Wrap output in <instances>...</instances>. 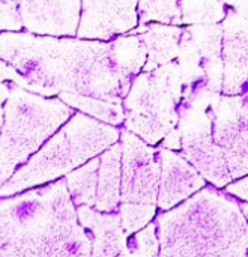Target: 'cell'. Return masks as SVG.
<instances>
[{"label": "cell", "instance_id": "obj_10", "mask_svg": "<svg viewBox=\"0 0 248 257\" xmlns=\"http://www.w3.org/2000/svg\"><path fill=\"white\" fill-rule=\"evenodd\" d=\"M212 137L232 179L248 175V90L218 98L212 107Z\"/></svg>", "mask_w": 248, "mask_h": 257}, {"label": "cell", "instance_id": "obj_11", "mask_svg": "<svg viewBox=\"0 0 248 257\" xmlns=\"http://www.w3.org/2000/svg\"><path fill=\"white\" fill-rule=\"evenodd\" d=\"M139 0H81L80 39L111 41L139 26Z\"/></svg>", "mask_w": 248, "mask_h": 257}, {"label": "cell", "instance_id": "obj_17", "mask_svg": "<svg viewBox=\"0 0 248 257\" xmlns=\"http://www.w3.org/2000/svg\"><path fill=\"white\" fill-rule=\"evenodd\" d=\"M122 176V146L114 143L99 157L98 187L95 209L99 212H114L120 203Z\"/></svg>", "mask_w": 248, "mask_h": 257}, {"label": "cell", "instance_id": "obj_5", "mask_svg": "<svg viewBox=\"0 0 248 257\" xmlns=\"http://www.w3.org/2000/svg\"><path fill=\"white\" fill-rule=\"evenodd\" d=\"M74 113L57 96H42L9 83L0 131V187Z\"/></svg>", "mask_w": 248, "mask_h": 257}, {"label": "cell", "instance_id": "obj_13", "mask_svg": "<svg viewBox=\"0 0 248 257\" xmlns=\"http://www.w3.org/2000/svg\"><path fill=\"white\" fill-rule=\"evenodd\" d=\"M223 27V95L248 90V20L226 12Z\"/></svg>", "mask_w": 248, "mask_h": 257}, {"label": "cell", "instance_id": "obj_15", "mask_svg": "<svg viewBox=\"0 0 248 257\" xmlns=\"http://www.w3.org/2000/svg\"><path fill=\"white\" fill-rule=\"evenodd\" d=\"M77 217L92 236L90 257H117L125 250L128 236L123 232L119 214L77 206Z\"/></svg>", "mask_w": 248, "mask_h": 257}, {"label": "cell", "instance_id": "obj_9", "mask_svg": "<svg viewBox=\"0 0 248 257\" xmlns=\"http://www.w3.org/2000/svg\"><path fill=\"white\" fill-rule=\"evenodd\" d=\"M221 95H203L193 101H181L178 107V131L184 158L215 188H224L232 176L221 149L212 137V107Z\"/></svg>", "mask_w": 248, "mask_h": 257}, {"label": "cell", "instance_id": "obj_6", "mask_svg": "<svg viewBox=\"0 0 248 257\" xmlns=\"http://www.w3.org/2000/svg\"><path fill=\"white\" fill-rule=\"evenodd\" d=\"M182 80L176 62L139 74L122 101L127 131L155 146L178 126Z\"/></svg>", "mask_w": 248, "mask_h": 257}, {"label": "cell", "instance_id": "obj_1", "mask_svg": "<svg viewBox=\"0 0 248 257\" xmlns=\"http://www.w3.org/2000/svg\"><path fill=\"white\" fill-rule=\"evenodd\" d=\"M0 59L44 96L75 93L122 104L134 80L116 63L111 41L0 32Z\"/></svg>", "mask_w": 248, "mask_h": 257}, {"label": "cell", "instance_id": "obj_18", "mask_svg": "<svg viewBox=\"0 0 248 257\" xmlns=\"http://www.w3.org/2000/svg\"><path fill=\"white\" fill-rule=\"evenodd\" d=\"M99 158L95 157L86 164L77 167L66 175V187L75 206L95 208L96 187H98Z\"/></svg>", "mask_w": 248, "mask_h": 257}, {"label": "cell", "instance_id": "obj_30", "mask_svg": "<svg viewBox=\"0 0 248 257\" xmlns=\"http://www.w3.org/2000/svg\"><path fill=\"white\" fill-rule=\"evenodd\" d=\"M117 257H134V256H133V254L127 250V247H125V250H123V251H122V253H120Z\"/></svg>", "mask_w": 248, "mask_h": 257}, {"label": "cell", "instance_id": "obj_24", "mask_svg": "<svg viewBox=\"0 0 248 257\" xmlns=\"http://www.w3.org/2000/svg\"><path fill=\"white\" fill-rule=\"evenodd\" d=\"M0 81L2 83H12V84L20 86V87H23V89H26L29 92H33V93H38V95L44 96V92H42L41 87H38L36 84H32L15 68H12L9 63H6L2 59H0Z\"/></svg>", "mask_w": 248, "mask_h": 257}, {"label": "cell", "instance_id": "obj_19", "mask_svg": "<svg viewBox=\"0 0 248 257\" xmlns=\"http://www.w3.org/2000/svg\"><path fill=\"white\" fill-rule=\"evenodd\" d=\"M59 99H62L66 105H69L74 110H78L93 119H98L104 123L117 126L123 123L125 113L122 104H114L110 101L92 98V96H83L75 93H59Z\"/></svg>", "mask_w": 248, "mask_h": 257}, {"label": "cell", "instance_id": "obj_29", "mask_svg": "<svg viewBox=\"0 0 248 257\" xmlns=\"http://www.w3.org/2000/svg\"><path fill=\"white\" fill-rule=\"evenodd\" d=\"M239 206H241V211H242V214H244V217H245L248 223V203H239Z\"/></svg>", "mask_w": 248, "mask_h": 257}, {"label": "cell", "instance_id": "obj_8", "mask_svg": "<svg viewBox=\"0 0 248 257\" xmlns=\"http://www.w3.org/2000/svg\"><path fill=\"white\" fill-rule=\"evenodd\" d=\"M182 80V101L203 95H221L223 89V27L193 24L182 27L176 57Z\"/></svg>", "mask_w": 248, "mask_h": 257}, {"label": "cell", "instance_id": "obj_27", "mask_svg": "<svg viewBox=\"0 0 248 257\" xmlns=\"http://www.w3.org/2000/svg\"><path fill=\"white\" fill-rule=\"evenodd\" d=\"M160 148H164V149H170V151H181L182 148V143H181V134L178 131V128L172 130L163 140H161V145Z\"/></svg>", "mask_w": 248, "mask_h": 257}, {"label": "cell", "instance_id": "obj_22", "mask_svg": "<svg viewBox=\"0 0 248 257\" xmlns=\"http://www.w3.org/2000/svg\"><path fill=\"white\" fill-rule=\"evenodd\" d=\"M127 250L134 257H160L157 223H149L127 241Z\"/></svg>", "mask_w": 248, "mask_h": 257}, {"label": "cell", "instance_id": "obj_12", "mask_svg": "<svg viewBox=\"0 0 248 257\" xmlns=\"http://www.w3.org/2000/svg\"><path fill=\"white\" fill-rule=\"evenodd\" d=\"M23 26L35 35L75 36L81 0H17Z\"/></svg>", "mask_w": 248, "mask_h": 257}, {"label": "cell", "instance_id": "obj_14", "mask_svg": "<svg viewBox=\"0 0 248 257\" xmlns=\"http://www.w3.org/2000/svg\"><path fill=\"white\" fill-rule=\"evenodd\" d=\"M158 149L161 160L158 208L169 211L206 187V181L182 154L164 148Z\"/></svg>", "mask_w": 248, "mask_h": 257}, {"label": "cell", "instance_id": "obj_28", "mask_svg": "<svg viewBox=\"0 0 248 257\" xmlns=\"http://www.w3.org/2000/svg\"><path fill=\"white\" fill-rule=\"evenodd\" d=\"M9 96V83H2L0 81V131H2V125H3V105L5 101Z\"/></svg>", "mask_w": 248, "mask_h": 257}, {"label": "cell", "instance_id": "obj_26", "mask_svg": "<svg viewBox=\"0 0 248 257\" xmlns=\"http://www.w3.org/2000/svg\"><path fill=\"white\" fill-rule=\"evenodd\" d=\"M224 11L248 20V0H221Z\"/></svg>", "mask_w": 248, "mask_h": 257}, {"label": "cell", "instance_id": "obj_20", "mask_svg": "<svg viewBox=\"0 0 248 257\" xmlns=\"http://www.w3.org/2000/svg\"><path fill=\"white\" fill-rule=\"evenodd\" d=\"M182 24H220L224 17V5L221 0H181Z\"/></svg>", "mask_w": 248, "mask_h": 257}, {"label": "cell", "instance_id": "obj_23", "mask_svg": "<svg viewBox=\"0 0 248 257\" xmlns=\"http://www.w3.org/2000/svg\"><path fill=\"white\" fill-rule=\"evenodd\" d=\"M24 29L17 0H0V32H21Z\"/></svg>", "mask_w": 248, "mask_h": 257}, {"label": "cell", "instance_id": "obj_25", "mask_svg": "<svg viewBox=\"0 0 248 257\" xmlns=\"http://www.w3.org/2000/svg\"><path fill=\"white\" fill-rule=\"evenodd\" d=\"M224 193L230 194V196H235V197H238V199H241L244 202H248V176L233 182V184L226 185Z\"/></svg>", "mask_w": 248, "mask_h": 257}, {"label": "cell", "instance_id": "obj_4", "mask_svg": "<svg viewBox=\"0 0 248 257\" xmlns=\"http://www.w3.org/2000/svg\"><path fill=\"white\" fill-rule=\"evenodd\" d=\"M120 131L108 123L75 111L2 187L0 197L15 196L71 173L117 143Z\"/></svg>", "mask_w": 248, "mask_h": 257}, {"label": "cell", "instance_id": "obj_3", "mask_svg": "<svg viewBox=\"0 0 248 257\" xmlns=\"http://www.w3.org/2000/svg\"><path fill=\"white\" fill-rule=\"evenodd\" d=\"M160 257H248V223L239 202L203 187L157 218Z\"/></svg>", "mask_w": 248, "mask_h": 257}, {"label": "cell", "instance_id": "obj_21", "mask_svg": "<svg viewBox=\"0 0 248 257\" xmlns=\"http://www.w3.org/2000/svg\"><path fill=\"white\" fill-rule=\"evenodd\" d=\"M179 2L181 0H139V26L148 23H161L173 26L182 24Z\"/></svg>", "mask_w": 248, "mask_h": 257}, {"label": "cell", "instance_id": "obj_7", "mask_svg": "<svg viewBox=\"0 0 248 257\" xmlns=\"http://www.w3.org/2000/svg\"><path fill=\"white\" fill-rule=\"evenodd\" d=\"M122 176L119 215L127 236L148 226L158 206L161 160L160 149L145 143L140 137L120 131Z\"/></svg>", "mask_w": 248, "mask_h": 257}, {"label": "cell", "instance_id": "obj_16", "mask_svg": "<svg viewBox=\"0 0 248 257\" xmlns=\"http://www.w3.org/2000/svg\"><path fill=\"white\" fill-rule=\"evenodd\" d=\"M131 35H140L146 47V63L142 72L154 71L163 65L175 62L179 54V44L182 38V27L173 24L148 23L140 24L137 29L128 32Z\"/></svg>", "mask_w": 248, "mask_h": 257}, {"label": "cell", "instance_id": "obj_2", "mask_svg": "<svg viewBox=\"0 0 248 257\" xmlns=\"http://www.w3.org/2000/svg\"><path fill=\"white\" fill-rule=\"evenodd\" d=\"M66 181L0 199V257H90Z\"/></svg>", "mask_w": 248, "mask_h": 257}]
</instances>
